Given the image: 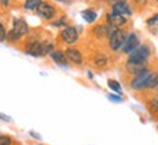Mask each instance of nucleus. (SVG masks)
Segmentation results:
<instances>
[{
  "instance_id": "1",
  "label": "nucleus",
  "mask_w": 158,
  "mask_h": 145,
  "mask_svg": "<svg viewBox=\"0 0 158 145\" xmlns=\"http://www.w3.org/2000/svg\"><path fill=\"white\" fill-rule=\"evenodd\" d=\"M56 43L60 45H64V47H69V45H76L81 40V29L70 23L68 27H64L59 31V34L56 35Z\"/></svg>"
},
{
  "instance_id": "2",
  "label": "nucleus",
  "mask_w": 158,
  "mask_h": 145,
  "mask_svg": "<svg viewBox=\"0 0 158 145\" xmlns=\"http://www.w3.org/2000/svg\"><path fill=\"white\" fill-rule=\"evenodd\" d=\"M154 54H155V51H154L152 44L148 43V41H142V44L133 53L126 56L124 62H129V63H151Z\"/></svg>"
},
{
  "instance_id": "3",
  "label": "nucleus",
  "mask_w": 158,
  "mask_h": 145,
  "mask_svg": "<svg viewBox=\"0 0 158 145\" xmlns=\"http://www.w3.org/2000/svg\"><path fill=\"white\" fill-rule=\"evenodd\" d=\"M62 13L60 7L57 5H54L51 0H43V3L38 6V9L35 11V15L43 21V22L50 23L56 19L59 15Z\"/></svg>"
},
{
  "instance_id": "4",
  "label": "nucleus",
  "mask_w": 158,
  "mask_h": 145,
  "mask_svg": "<svg viewBox=\"0 0 158 145\" xmlns=\"http://www.w3.org/2000/svg\"><path fill=\"white\" fill-rule=\"evenodd\" d=\"M129 28H117L113 32V35L107 40V49L111 54H120V51L123 49V44L126 41V37L129 34Z\"/></svg>"
},
{
  "instance_id": "5",
  "label": "nucleus",
  "mask_w": 158,
  "mask_h": 145,
  "mask_svg": "<svg viewBox=\"0 0 158 145\" xmlns=\"http://www.w3.org/2000/svg\"><path fill=\"white\" fill-rule=\"evenodd\" d=\"M155 65L147 69V70H143L142 73L139 75H135V76H130L127 79V88L130 91H133V92H145L147 91V84H148V79H149V75H151V70L154 69Z\"/></svg>"
},
{
  "instance_id": "6",
  "label": "nucleus",
  "mask_w": 158,
  "mask_h": 145,
  "mask_svg": "<svg viewBox=\"0 0 158 145\" xmlns=\"http://www.w3.org/2000/svg\"><path fill=\"white\" fill-rule=\"evenodd\" d=\"M63 50H64V54L68 57L70 66L79 67V69H82V67L86 66L88 59H86L84 50H82L81 47H78V45H69V47H64Z\"/></svg>"
},
{
  "instance_id": "7",
  "label": "nucleus",
  "mask_w": 158,
  "mask_h": 145,
  "mask_svg": "<svg viewBox=\"0 0 158 145\" xmlns=\"http://www.w3.org/2000/svg\"><path fill=\"white\" fill-rule=\"evenodd\" d=\"M117 28H114L111 25L106 22H98L89 29V35L95 40L97 43H107V40L113 35V32Z\"/></svg>"
},
{
  "instance_id": "8",
  "label": "nucleus",
  "mask_w": 158,
  "mask_h": 145,
  "mask_svg": "<svg viewBox=\"0 0 158 145\" xmlns=\"http://www.w3.org/2000/svg\"><path fill=\"white\" fill-rule=\"evenodd\" d=\"M88 62L95 70H107L111 66V56L104 50H95L92 51Z\"/></svg>"
},
{
  "instance_id": "9",
  "label": "nucleus",
  "mask_w": 158,
  "mask_h": 145,
  "mask_svg": "<svg viewBox=\"0 0 158 145\" xmlns=\"http://www.w3.org/2000/svg\"><path fill=\"white\" fill-rule=\"evenodd\" d=\"M141 44H142L141 34L138 32V31H135V29H132V31H129L127 37H126V41H124L123 49L120 51V54L122 56H129L130 53H133Z\"/></svg>"
},
{
  "instance_id": "10",
  "label": "nucleus",
  "mask_w": 158,
  "mask_h": 145,
  "mask_svg": "<svg viewBox=\"0 0 158 145\" xmlns=\"http://www.w3.org/2000/svg\"><path fill=\"white\" fill-rule=\"evenodd\" d=\"M104 22L114 27V28H129L127 25H129L130 19L122 16V15H116V13L108 11L104 13Z\"/></svg>"
},
{
  "instance_id": "11",
  "label": "nucleus",
  "mask_w": 158,
  "mask_h": 145,
  "mask_svg": "<svg viewBox=\"0 0 158 145\" xmlns=\"http://www.w3.org/2000/svg\"><path fill=\"white\" fill-rule=\"evenodd\" d=\"M152 66V62L151 63H129V62H123V72L127 75V76H135V75H139L143 70H147Z\"/></svg>"
},
{
  "instance_id": "12",
  "label": "nucleus",
  "mask_w": 158,
  "mask_h": 145,
  "mask_svg": "<svg viewBox=\"0 0 158 145\" xmlns=\"http://www.w3.org/2000/svg\"><path fill=\"white\" fill-rule=\"evenodd\" d=\"M12 31L16 32L21 38H25L29 32H31V27L29 23L23 19V18H13L12 19Z\"/></svg>"
},
{
  "instance_id": "13",
  "label": "nucleus",
  "mask_w": 158,
  "mask_h": 145,
  "mask_svg": "<svg viewBox=\"0 0 158 145\" xmlns=\"http://www.w3.org/2000/svg\"><path fill=\"white\" fill-rule=\"evenodd\" d=\"M110 12L130 19V18L133 16V13H135V9H133V6L130 5L129 2H124V3H117V5L110 6Z\"/></svg>"
},
{
  "instance_id": "14",
  "label": "nucleus",
  "mask_w": 158,
  "mask_h": 145,
  "mask_svg": "<svg viewBox=\"0 0 158 145\" xmlns=\"http://www.w3.org/2000/svg\"><path fill=\"white\" fill-rule=\"evenodd\" d=\"M48 57H50L51 62H53L54 65H57V66H60V67H69L70 66V63H69L68 57H66V54H64V50H63V49H59V47H57L56 50L53 51Z\"/></svg>"
},
{
  "instance_id": "15",
  "label": "nucleus",
  "mask_w": 158,
  "mask_h": 145,
  "mask_svg": "<svg viewBox=\"0 0 158 145\" xmlns=\"http://www.w3.org/2000/svg\"><path fill=\"white\" fill-rule=\"evenodd\" d=\"M157 91H158V66H154V69L151 70V75H149V79H148L145 92H157Z\"/></svg>"
},
{
  "instance_id": "16",
  "label": "nucleus",
  "mask_w": 158,
  "mask_h": 145,
  "mask_svg": "<svg viewBox=\"0 0 158 145\" xmlns=\"http://www.w3.org/2000/svg\"><path fill=\"white\" fill-rule=\"evenodd\" d=\"M145 25H147L148 31L152 34V35H158V12L149 15L145 19Z\"/></svg>"
},
{
  "instance_id": "17",
  "label": "nucleus",
  "mask_w": 158,
  "mask_h": 145,
  "mask_svg": "<svg viewBox=\"0 0 158 145\" xmlns=\"http://www.w3.org/2000/svg\"><path fill=\"white\" fill-rule=\"evenodd\" d=\"M51 28H57V29H62L64 28V27H68V25H70V19H69V16L64 13V12H62L59 16L53 21V22L48 23Z\"/></svg>"
},
{
  "instance_id": "18",
  "label": "nucleus",
  "mask_w": 158,
  "mask_h": 145,
  "mask_svg": "<svg viewBox=\"0 0 158 145\" xmlns=\"http://www.w3.org/2000/svg\"><path fill=\"white\" fill-rule=\"evenodd\" d=\"M81 16H82V19L86 23L94 25L97 22V19H98V12L95 9H92V7H88V9H84V11L81 12Z\"/></svg>"
},
{
  "instance_id": "19",
  "label": "nucleus",
  "mask_w": 158,
  "mask_h": 145,
  "mask_svg": "<svg viewBox=\"0 0 158 145\" xmlns=\"http://www.w3.org/2000/svg\"><path fill=\"white\" fill-rule=\"evenodd\" d=\"M145 106H147L148 112L154 114V116H158V100L155 98V95H151L149 98H147L145 101Z\"/></svg>"
},
{
  "instance_id": "20",
  "label": "nucleus",
  "mask_w": 158,
  "mask_h": 145,
  "mask_svg": "<svg viewBox=\"0 0 158 145\" xmlns=\"http://www.w3.org/2000/svg\"><path fill=\"white\" fill-rule=\"evenodd\" d=\"M43 3V0H23L22 2V9L27 12H34L38 9V6Z\"/></svg>"
},
{
  "instance_id": "21",
  "label": "nucleus",
  "mask_w": 158,
  "mask_h": 145,
  "mask_svg": "<svg viewBox=\"0 0 158 145\" xmlns=\"http://www.w3.org/2000/svg\"><path fill=\"white\" fill-rule=\"evenodd\" d=\"M107 87L111 89V92H116V94L123 97V88H122V85H120V82L117 79H113V78L107 79Z\"/></svg>"
},
{
  "instance_id": "22",
  "label": "nucleus",
  "mask_w": 158,
  "mask_h": 145,
  "mask_svg": "<svg viewBox=\"0 0 158 145\" xmlns=\"http://www.w3.org/2000/svg\"><path fill=\"white\" fill-rule=\"evenodd\" d=\"M130 5L133 6L135 12H143L149 6V0H130Z\"/></svg>"
},
{
  "instance_id": "23",
  "label": "nucleus",
  "mask_w": 158,
  "mask_h": 145,
  "mask_svg": "<svg viewBox=\"0 0 158 145\" xmlns=\"http://www.w3.org/2000/svg\"><path fill=\"white\" fill-rule=\"evenodd\" d=\"M22 40L23 38H21V37H19L16 32H13L12 29H9V31H7L6 43H9V44H12V45H18V44H21V43H22Z\"/></svg>"
},
{
  "instance_id": "24",
  "label": "nucleus",
  "mask_w": 158,
  "mask_h": 145,
  "mask_svg": "<svg viewBox=\"0 0 158 145\" xmlns=\"http://www.w3.org/2000/svg\"><path fill=\"white\" fill-rule=\"evenodd\" d=\"M107 98L111 103H116V104H120V103H123L124 101V98L122 97V95H118V94H116V92H110V94H107Z\"/></svg>"
},
{
  "instance_id": "25",
  "label": "nucleus",
  "mask_w": 158,
  "mask_h": 145,
  "mask_svg": "<svg viewBox=\"0 0 158 145\" xmlns=\"http://www.w3.org/2000/svg\"><path fill=\"white\" fill-rule=\"evenodd\" d=\"M15 139L9 135H0V145H15Z\"/></svg>"
},
{
  "instance_id": "26",
  "label": "nucleus",
  "mask_w": 158,
  "mask_h": 145,
  "mask_svg": "<svg viewBox=\"0 0 158 145\" xmlns=\"http://www.w3.org/2000/svg\"><path fill=\"white\" fill-rule=\"evenodd\" d=\"M6 37H7V29H6L5 23L0 22V43H5Z\"/></svg>"
},
{
  "instance_id": "27",
  "label": "nucleus",
  "mask_w": 158,
  "mask_h": 145,
  "mask_svg": "<svg viewBox=\"0 0 158 145\" xmlns=\"http://www.w3.org/2000/svg\"><path fill=\"white\" fill-rule=\"evenodd\" d=\"M29 136H31L32 139H35V141H41V139H43V136H41L40 134H37L35 130H29Z\"/></svg>"
},
{
  "instance_id": "28",
  "label": "nucleus",
  "mask_w": 158,
  "mask_h": 145,
  "mask_svg": "<svg viewBox=\"0 0 158 145\" xmlns=\"http://www.w3.org/2000/svg\"><path fill=\"white\" fill-rule=\"evenodd\" d=\"M124 2H129V0H106V3H107L108 6L117 5V3H124Z\"/></svg>"
},
{
  "instance_id": "29",
  "label": "nucleus",
  "mask_w": 158,
  "mask_h": 145,
  "mask_svg": "<svg viewBox=\"0 0 158 145\" xmlns=\"http://www.w3.org/2000/svg\"><path fill=\"white\" fill-rule=\"evenodd\" d=\"M53 3H60V5H64V6H69L72 5V0H51Z\"/></svg>"
},
{
  "instance_id": "30",
  "label": "nucleus",
  "mask_w": 158,
  "mask_h": 145,
  "mask_svg": "<svg viewBox=\"0 0 158 145\" xmlns=\"http://www.w3.org/2000/svg\"><path fill=\"white\" fill-rule=\"evenodd\" d=\"M10 2L12 0H0V6H3V7H9V6H10Z\"/></svg>"
},
{
  "instance_id": "31",
  "label": "nucleus",
  "mask_w": 158,
  "mask_h": 145,
  "mask_svg": "<svg viewBox=\"0 0 158 145\" xmlns=\"http://www.w3.org/2000/svg\"><path fill=\"white\" fill-rule=\"evenodd\" d=\"M0 119H2V120H5V122H12V117L6 116V114H3V113H0Z\"/></svg>"
},
{
  "instance_id": "32",
  "label": "nucleus",
  "mask_w": 158,
  "mask_h": 145,
  "mask_svg": "<svg viewBox=\"0 0 158 145\" xmlns=\"http://www.w3.org/2000/svg\"><path fill=\"white\" fill-rule=\"evenodd\" d=\"M86 78L92 81V79H94V72H92V70H88V72H86Z\"/></svg>"
},
{
  "instance_id": "33",
  "label": "nucleus",
  "mask_w": 158,
  "mask_h": 145,
  "mask_svg": "<svg viewBox=\"0 0 158 145\" xmlns=\"http://www.w3.org/2000/svg\"><path fill=\"white\" fill-rule=\"evenodd\" d=\"M154 95H155V98H157V100H158V91H157V92H155V94H154Z\"/></svg>"
},
{
  "instance_id": "34",
  "label": "nucleus",
  "mask_w": 158,
  "mask_h": 145,
  "mask_svg": "<svg viewBox=\"0 0 158 145\" xmlns=\"http://www.w3.org/2000/svg\"><path fill=\"white\" fill-rule=\"evenodd\" d=\"M152 2H154V3H155V5L158 6V0H152Z\"/></svg>"
},
{
  "instance_id": "35",
  "label": "nucleus",
  "mask_w": 158,
  "mask_h": 145,
  "mask_svg": "<svg viewBox=\"0 0 158 145\" xmlns=\"http://www.w3.org/2000/svg\"><path fill=\"white\" fill-rule=\"evenodd\" d=\"M72 2H73V0H72Z\"/></svg>"
}]
</instances>
